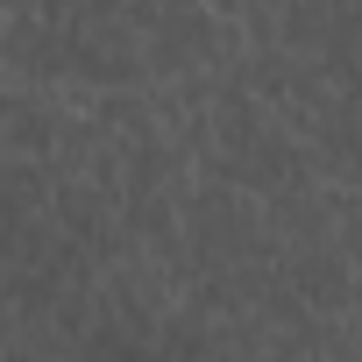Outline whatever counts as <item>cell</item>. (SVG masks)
<instances>
[{
    "label": "cell",
    "instance_id": "obj_1",
    "mask_svg": "<svg viewBox=\"0 0 362 362\" xmlns=\"http://www.w3.org/2000/svg\"><path fill=\"white\" fill-rule=\"evenodd\" d=\"M348 327H355V348H362V284H355V298H348Z\"/></svg>",
    "mask_w": 362,
    "mask_h": 362
}]
</instances>
